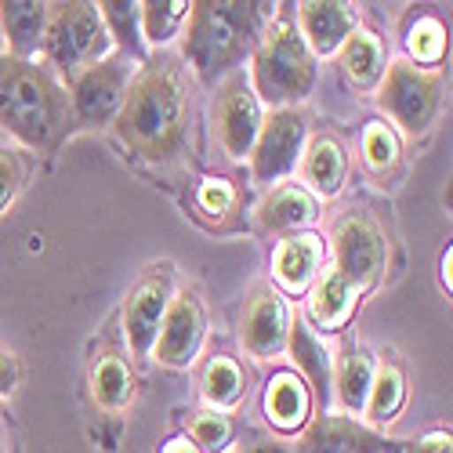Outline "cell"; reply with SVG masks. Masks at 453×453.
Instances as JSON below:
<instances>
[{
    "label": "cell",
    "mask_w": 453,
    "mask_h": 453,
    "mask_svg": "<svg viewBox=\"0 0 453 453\" xmlns=\"http://www.w3.org/2000/svg\"><path fill=\"white\" fill-rule=\"evenodd\" d=\"M196 200H200L203 211H211V214H225V211L233 207V185H229V181H221V178H207V181L200 185Z\"/></svg>",
    "instance_id": "34"
},
{
    "label": "cell",
    "mask_w": 453,
    "mask_h": 453,
    "mask_svg": "<svg viewBox=\"0 0 453 453\" xmlns=\"http://www.w3.org/2000/svg\"><path fill=\"white\" fill-rule=\"evenodd\" d=\"M309 221H316V200L309 188H301V185H280L257 211L261 233H269V236L305 233Z\"/></svg>",
    "instance_id": "17"
},
{
    "label": "cell",
    "mask_w": 453,
    "mask_h": 453,
    "mask_svg": "<svg viewBox=\"0 0 453 453\" xmlns=\"http://www.w3.org/2000/svg\"><path fill=\"white\" fill-rule=\"evenodd\" d=\"M164 453H203V449H200L193 439H185V435H181V439H171V442L164 446Z\"/></svg>",
    "instance_id": "37"
},
{
    "label": "cell",
    "mask_w": 453,
    "mask_h": 453,
    "mask_svg": "<svg viewBox=\"0 0 453 453\" xmlns=\"http://www.w3.org/2000/svg\"><path fill=\"white\" fill-rule=\"evenodd\" d=\"M261 120H265V112H261V102H257L250 81L240 77V73L225 77V84L218 91V105H214V127H218V142L225 153L233 160L250 157Z\"/></svg>",
    "instance_id": "10"
},
{
    "label": "cell",
    "mask_w": 453,
    "mask_h": 453,
    "mask_svg": "<svg viewBox=\"0 0 453 453\" xmlns=\"http://www.w3.org/2000/svg\"><path fill=\"white\" fill-rule=\"evenodd\" d=\"M330 385H334V392H337V403H342L349 413H363V410H366L370 385H373V359H370L363 349L345 345L342 352L334 356Z\"/></svg>",
    "instance_id": "20"
},
{
    "label": "cell",
    "mask_w": 453,
    "mask_h": 453,
    "mask_svg": "<svg viewBox=\"0 0 453 453\" xmlns=\"http://www.w3.org/2000/svg\"><path fill=\"white\" fill-rule=\"evenodd\" d=\"M188 8L193 4H185V0H149V4H142V41L157 48L174 41L188 19Z\"/></svg>",
    "instance_id": "29"
},
{
    "label": "cell",
    "mask_w": 453,
    "mask_h": 453,
    "mask_svg": "<svg viewBox=\"0 0 453 453\" xmlns=\"http://www.w3.org/2000/svg\"><path fill=\"white\" fill-rule=\"evenodd\" d=\"M19 377H22L19 359H15V356H8V352H0V399L12 395V392L19 388Z\"/></svg>",
    "instance_id": "36"
},
{
    "label": "cell",
    "mask_w": 453,
    "mask_h": 453,
    "mask_svg": "<svg viewBox=\"0 0 453 453\" xmlns=\"http://www.w3.org/2000/svg\"><path fill=\"white\" fill-rule=\"evenodd\" d=\"M349 174V160H345V149L337 138L323 134L312 142V149L305 153V185L319 196H337L345 185Z\"/></svg>",
    "instance_id": "24"
},
{
    "label": "cell",
    "mask_w": 453,
    "mask_h": 453,
    "mask_svg": "<svg viewBox=\"0 0 453 453\" xmlns=\"http://www.w3.org/2000/svg\"><path fill=\"white\" fill-rule=\"evenodd\" d=\"M243 392H247V381H243L240 363L229 356H214L203 370V399L214 410H229L243 399Z\"/></svg>",
    "instance_id": "27"
},
{
    "label": "cell",
    "mask_w": 453,
    "mask_h": 453,
    "mask_svg": "<svg viewBox=\"0 0 453 453\" xmlns=\"http://www.w3.org/2000/svg\"><path fill=\"white\" fill-rule=\"evenodd\" d=\"M22 178H26L22 160L12 153V149H0V214H4L15 203V196L22 193Z\"/></svg>",
    "instance_id": "33"
},
{
    "label": "cell",
    "mask_w": 453,
    "mask_h": 453,
    "mask_svg": "<svg viewBox=\"0 0 453 453\" xmlns=\"http://www.w3.org/2000/svg\"><path fill=\"white\" fill-rule=\"evenodd\" d=\"M48 12H51V4H36V0H8V4H0V22H4L12 58L33 62L36 51H44Z\"/></svg>",
    "instance_id": "18"
},
{
    "label": "cell",
    "mask_w": 453,
    "mask_h": 453,
    "mask_svg": "<svg viewBox=\"0 0 453 453\" xmlns=\"http://www.w3.org/2000/svg\"><path fill=\"white\" fill-rule=\"evenodd\" d=\"M403 403H406V381H403L399 366L385 363L381 370H373V385H370L366 410H363V413H370V421H377V425L395 421Z\"/></svg>",
    "instance_id": "28"
},
{
    "label": "cell",
    "mask_w": 453,
    "mask_h": 453,
    "mask_svg": "<svg viewBox=\"0 0 453 453\" xmlns=\"http://www.w3.org/2000/svg\"><path fill=\"white\" fill-rule=\"evenodd\" d=\"M185 117H188V98L181 73L171 58H160L145 65L127 84L124 105L117 112V134L138 157L164 164L185 142Z\"/></svg>",
    "instance_id": "1"
},
{
    "label": "cell",
    "mask_w": 453,
    "mask_h": 453,
    "mask_svg": "<svg viewBox=\"0 0 453 453\" xmlns=\"http://www.w3.org/2000/svg\"><path fill=\"white\" fill-rule=\"evenodd\" d=\"M273 8L276 4H250V0H196L185 19V62L203 84L233 77L240 62L254 55Z\"/></svg>",
    "instance_id": "2"
},
{
    "label": "cell",
    "mask_w": 453,
    "mask_h": 453,
    "mask_svg": "<svg viewBox=\"0 0 453 453\" xmlns=\"http://www.w3.org/2000/svg\"><path fill=\"white\" fill-rule=\"evenodd\" d=\"M319 261H323V243L312 233H294L276 243L273 254V276L287 294H305L312 280L319 276Z\"/></svg>",
    "instance_id": "16"
},
{
    "label": "cell",
    "mask_w": 453,
    "mask_h": 453,
    "mask_svg": "<svg viewBox=\"0 0 453 453\" xmlns=\"http://www.w3.org/2000/svg\"><path fill=\"white\" fill-rule=\"evenodd\" d=\"M109 33L95 4L73 0V4H51L48 29H44V55L51 65H58L69 77L81 69L102 62L109 55Z\"/></svg>",
    "instance_id": "5"
},
{
    "label": "cell",
    "mask_w": 453,
    "mask_h": 453,
    "mask_svg": "<svg viewBox=\"0 0 453 453\" xmlns=\"http://www.w3.org/2000/svg\"><path fill=\"white\" fill-rule=\"evenodd\" d=\"M247 453H290V449L280 446V442H257V446H250Z\"/></svg>",
    "instance_id": "38"
},
{
    "label": "cell",
    "mask_w": 453,
    "mask_h": 453,
    "mask_svg": "<svg viewBox=\"0 0 453 453\" xmlns=\"http://www.w3.org/2000/svg\"><path fill=\"white\" fill-rule=\"evenodd\" d=\"M171 309V280L167 276H149L145 283L134 287L124 309V337L138 359L153 356L157 334L164 326V316Z\"/></svg>",
    "instance_id": "12"
},
{
    "label": "cell",
    "mask_w": 453,
    "mask_h": 453,
    "mask_svg": "<svg viewBox=\"0 0 453 453\" xmlns=\"http://www.w3.org/2000/svg\"><path fill=\"white\" fill-rule=\"evenodd\" d=\"M203 334H207V316H203L200 297L196 294L171 297V309L164 316V326L153 345L157 363H164L171 370L193 366V359L200 356V345H203Z\"/></svg>",
    "instance_id": "11"
},
{
    "label": "cell",
    "mask_w": 453,
    "mask_h": 453,
    "mask_svg": "<svg viewBox=\"0 0 453 453\" xmlns=\"http://www.w3.org/2000/svg\"><path fill=\"white\" fill-rule=\"evenodd\" d=\"M305 138H309V117L301 109H273L261 120L257 142L250 149V171L257 181H283L305 153Z\"/></svg>",
    "instance_id": "8"
},
{
    "label": "cell",
    "mask_w": 453,
    "mask_h": 453,
    "mask_svg": "<svg viewBox=\"0 0 453 453\" xmlns=\"http://www.w3.org/2000/svg\"><path fill=\"white\" fill-rule=\"evenodd\" d=\"M363 160L377 174H385V171L395 167V160H399V138H395V131L388 124H370L363 131Z\"/></svg>",
    "instance_id": "31"
},
{
    "label": "cell",
    "mask_w": 453,
    "mask_h": 453,
    "mask_svg": "<svg viewBox=\"0 0 453 453\" xmlns=\"http://www.w3.org/2000/svg\"><path fill=\"white\" fill-rule=\"evenodd\" d=\"M287 334H290V312H287V301L276 290H254L250 305L243 312V349L254 359H273L287 349Z\"/></svg>",
    "instance_id": "13"
},
{
    "label": "cell",
    "mask_w": 453,
    "mask_h": 453,
    "mask_svg": "<svg viewBox=\"0 0 453 453\" xmlns=\"http://www.w3.org/2000/svg\"><path fill=\"white\" fill-rule=\"evenodd\" d=\"M342 65H345V77L359 88V91H373L385 77V44L363 26L352 29V36L342 44Z\"/></svg>",
    "instance_id": "23"
},
{
    "label": "cell",
    "mask_w": 453,
    "mask_h": 453,
    "mask_svg": "<svg viewBox=\"0 0 453 453\" xmlns=\"http://www.w3.org/2000/svg\"><path fill=\"white\" fill-rule=\"evenodd\" d=\"M69 117V95L41 62L0 55V127L29 149H51Z\"/></svg>",
    "instance_id": "3"
},
{
    "label": "cell",
    "mask_w": 453,
    "mask_h": 453,
    "mask_svg": "<svg viewBox=\"0 0 453 453\" xmlns=\"http://www.w3.org/2000/svg\"><path fill=\"white\" fill-rule=\"evenodd\" d=\"M287 349L297 363V377L305 385H312L316 399L326 403L330 399V366H334V356L319 345V337L309 330V323H290V334H287Z\"/></svg>",
    "instance_id": "21"
},
{
    "label": "cell",
    "mask_w": 453,
    "mask_h": 453,
    "mask_svg": "<svg viewBox=\"0 0 453 453\" xmlns=\"http://www.w3.org/2000/svg\"><path fill=\"white\" fill-rule=\"evenodd\" d=\"M309 410H312L309 385L290 370L276 373L269 381V388H265V418H269V425H276L280 432H297L301 425L309 421Z\"/></svg>",
    "instance_id": "19"
},
{
    "label": "cell",
    "mask_w": 453,
    "mask_h": 453,
    "mask_svg": "<svg viewBox=\"0 0 453 453\" xmlns=\"http://www.w3.org/2000/svg\"><path fill=\"white\" fill-rule=\"evenodd\" d=\"M301 453H403V446L352 418H319L301 439Z\"/></svg>",
    "instance_id": "15"
},
{
    "label": "cell",
    "mask_w": 453,
    "mask_h": 453,
    "mask_svg": "<svg viewBox=\"0 0 453 453\" xmlns=\"http://www.w3.org/2000/svg\"><path fill=\"white\" fill-rule=\"evenodd\" d=\"M385 236L366 214H349L334 229V273H342L356 290H366L385 273Z\"/></svg>",
    "instance_id": "9"
},
{
    "label": "cell",
    "mask_w": 453,
    "mask_h": 453,
    "mask_svg": "<svg viewBox=\"0 0 453 453\" xmlns=\"http://www.w3.org/2000/svg\"><path fill=\"white\" fill-rule=\"evenodd\" d=\"M403 453H453V439H449V432H428L421 439H410L403 446Z\"/></svg>",
    "instance_id": "35"
},
{
    "label": "cell",
    "mask_w": 453,
    "mask_h": 453,
    "mask_svg": "<svg viewBox=\"0 0 453 453\" xmlns=\"http://www.w3.org/2000/svg\"><path fill=\"white\" fill-rule=\"evenodd\" d=\"M0 453H4V439H0Z\"/></svg>",
    "instance_id": "39"
},
{
    "label": "cell",
    "mask_w": 453,
    "mask_h": 453,
    "mask_svg": "<svg viewBox=\"0 0 453 453\" xmlns=\"http://www.w3.org/2000/svg\"><path fill=\"white\" fill-rule=\"evenodd\" d=\"M356 287L342 276V273H323L312 287V297H309V323L323 326V330H342L356 309Z\"/></svg>",
    "instance_id": "22"
},
{
    "label": "cell",
    "mask_w": 453,
    "mask_h": 453,
    "mask_svg": "<svg viewBox=\"0 0 453 453\" xmlns=\"http://www.w3.org/2000/svg\"><path fill=\"white\" fill-rule=\"evenodd\" d=\"M297 33L305 36V44L316 55H337L342 44L352 36V29L359 26L352 8L342 4V0H305L297 4Z\"/></svg>",
    "instance_id": "14"
},
{
    "label": "cell",
    "mask_w": 453,
    "mask_h": 453,
    "mask_svg": "<svg viewBox=\"0 0 453 453\" xmlns=\"http://www.w3.org/2000/svg\"><path fill=\"white\" fill-rule=\"evenodd\" d=\"M102 22H105V33L109 41H117L120 51L138 62L145 55V41H142V4H134V0H102V4H95Z\"/></svg>",
    "instance_id": "25"
},
{
    "label": "cell",
    "mask_w": 453,
    "mask_h": 453,
    "mask_svg": "<svg viewBox=\"0 0 453 453\" xmlns=\"http://www.w3.org/2000/svg\"><path fill=\"white\" fill-rule=\"evenodd\" d=\"M91 395L105 410H120L134 395V373L120 356H102L91 370Z\"/></svg>",
    "instance_id": "26"
},
{
    "label": "cell",
    "mask_w": 453,
    "mask_h": 453,
    "mask_svg": "<svg viewBox=\"0 0 453 453\" xmlns=\"http://www.w3.org/2000/svg\"><path fill=\"white\" fill-rule=\"evenodd\" d=\"M188 439H193L203 453H225L233 442V421L218 410H207V413H200V418H193V425H188Z\"/></svg>",
    "instance_id": "32"
},
{
    "label": "cell",
    "mask_w": 453,
    "mask_h": 453,
    "mask_svg": "<svg viewBox=\"0 0 453 453\" xmlns=\"http://www.w3.org/2000/svg\"><path fill=\"white\" fill-rule=\"evenodd\" d=\"M381 109L406 131V134H425L442 102V77L428 69H418L413 62H392L381 77Z\"/></svg>",
    "instance_id": "6"
},
{
    "label": "cell",
    "mask_w": 453,
    "mask_h": 453,
    "mask_svg": "<svg viewBox=\"0 0 453 453\" xmlns=\"http://www.w3.org/2000/svg\"><path fill=\"white\" fill-rule=\"evenodd\" d=\"M131 69L134 65L127 55L102 58V62L81 69L77 77H73V88H69L73 117H77L84 127H102V124L117 120L127 84H131Z\"/></svg>",
    "instance_id": "7"
},
{
    "label": "cell",
    "mask_w": 453,
    "mask_h": 453,
    "mask_svg": "<svg viewBox=\"0 0 453 453\" xmlns=\"http://www.w3.org/2000/svg\"><path fill=\"white\" fill-rule=\"evenodd\" d=\"M250 58H254L250 88L257 102H265L273 109H294V102H305L312 95L316 58L290 19L269 22Z\"/></svg>",
    "instance_id": "4"
},
{
    "label": "cell",
    "mask_w": 453,
    "mask_h": 453,
    "mask_svg": "<svg viewBox=\"0 0 453 453\" xmlns=\"http://www.w3.org/2000/svg\"><path fill=\"white\" fill-rule=\"evenodd\" d=\"M406 51L413 65H439L446 55V26L435 15H418L406 29Z\"/></svg>",
    "instance_id": "30"
}]
</instances>
